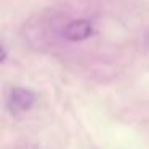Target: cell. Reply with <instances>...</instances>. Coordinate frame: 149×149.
I'll return each mask as SVG.
<instances>
[{"mask_svg":"<svg viewBox=\"0 0 149 149\" xmlns=\"http://www.w3.org/2000/svg\"><path fill=\"white\" fill-rule=\"evenodd\" d=\"M93 36V24L88 19H75L66 24L63 29V37L69 42H84Z\"/></svg>","mask_w":149,"mask_h":149,"instance_id":"1","label":"cell"},{"mask_svg":"<svg viewBox=\"0 0 149 149\" xmlns=\"http://www.w3.org/2000/svg\"><path fill=\"white\" fill-rule=\"evenodd\" d=\"M36 104V95L26 88H13L8 96V109L15 114L26 112Z\"/></svg>","mask_w":149,"mask_h":149,"instance_id":"2","label":"cell"}]
</instances>
